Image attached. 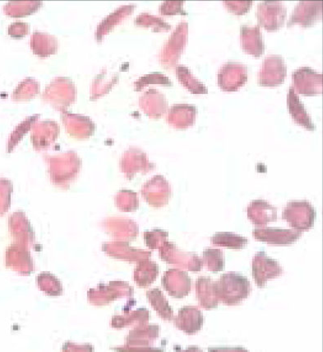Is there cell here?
<instances>
[{
    "instance_id": "obj_1",
    "label": "cell",
    "mask_w": 323,
    "mask_h": 352,
    "mask_svg": "<svg viewBox=\"0 0 323 352\" xmlns=\"http://www.w3.org/2000/svg\"><path fill=\"white\" fill-rule=\"evenodd\" d=\"M252 287L247 277L236 272L226 273L217 283L219 301L226 305H236L250 295Z\"/></svg>"
},
{
    "instance_id": "obj_2",
    "label": "cell",
    "mask_w": 323,
    "mask_h": 352,
    "mask_svg": "<svg viewBox=\"0 0 323 352\" xmlns=\"http://www.w3.org/2000/svg\"><path fill=\"white\" fill-rule=\"evenodd\" d=\"M315 217V210L305 201L289 202L283 213V219L299 232L311 229Z\"/></svg>"
},
{
    "instance_id": "obj_3",
    "label": "cell",
    "mask_w": 323,
    "mask_h": 352,
    "mask_svg": "<svg viewBox=\"0 0 323 352\" xmlns=\"http://www.w3.org/2000/svg\"><path fill=\"white\" fill-rule=\"evenodd\" d=\"M287 14L285 4L280 1L260 3L256 14L260 26L270 32L279 30L283 27Z\"/></svg>"
},
{
    "instance_id": "obj_4",
    "label": "cell",
    "mask_w": 323,
    "mask_h": 352,
    "mask_svg": "<svg viewBox=\"0 0 323 352\" xmlns=\"http://www.w3.org/2000/svg\"><path fill=\"white\" fill-rule=\"evenodd\" d=\"M218 85L226 92H235L246 85L248 69L246 65L237 62H227L218 73Z\"/></svg>"
},
{
    "instance_id": "obj_5",
    "label": "cell",
    "mask_w": 323,
    "mask_h": 352,
    "mask_svg": "<svg viewBox=\"0 0 323 352\" xmlns=\"http://www.w3.org/2000/svg\"><path fill=\"white\" fill-rule=\"evenodd\" d=\"M287 65L283 57L270 56L265 59L262 69L259 74V82L261 86H280L287 77Z\"/></svg>"
},
{
    "instance_id": "obj_6",
    "label": "cell",
    "mask_w": 323,
    "mask_h": 352,
    "mask_svg": "<svg viewBox=\"0 0 323 352\" xmlns=\"http://www.w3.org/2000/svg\"><path fill=\"white\" fill-rule=\"evenodd\" d=\"M283 273V268L264 252H259L252 260V276L260 288H263L269 280L274 279Z\"/></svg>"
},
{
    "instance_id": "obj_7",
    "label": "cell",
    "mask_w": 323,
    "mask_h": 352,
    "mask_svg": "<svg viewBox=\"0 0 323 352\" xmlns=\"http://www.w3.org/2000/svg\"><path fill=\"white\" fill-rule=\"evenodd\" d=\"M293 89L295 92L314 96L322 93V76L309 67H303L293 73Z\"/></svg>"
},
{
    "instance_id": "obj_8",
    "label": "cell",
    "mask_w": 323,
    "mask_h": 352,
    "mask_svg": "<svg viewBox=\"0 0 323 352\" xmlns=\"http://www.w3.org/2000/svg\"><path fill=\"white\" fill-rule=\"evenodd\" d=\"M252 234L261 242L274 245H288L296 243L301 237L302 232L280 228H258L252 232Z\"/></svg>"
},
{
    "instance_id": "obj_9",
    "label": "cell",
    "mask_w": 323,
    "mask_h": 352,
    "mask_svg": "<svg viewBox=\"0 0 323 352\" xmlns=\"http://www.w3.org/2000/svg\"><path fill=\"white\" fill-rule=\"evenodd\" d=\"M322 16V3L321 1L300 2L296 8L288 23L289 27L294 24H300L301 27L313 26Z\"/></svg>"
},
{
    "instance_id": "obj_10",
    "label": "cell",
    "mask_w": 323,
    "mask_h": 352,
    "mask_svg": "<svg viewBox=\"0 0 323 352\" xmlns=\"http://www.w3.org/2000/svg\"><path fill=\"white\" fill-rule=\"evenodd\" d=\"M188 43V23H181L177 27L176 30L174 32L173 35L169 38L167 47L164 50L165 56H168V65H176L180 56L183 54L186 45Z\"/></svg>"
},
{
    "instance_id": "obj_11",
    "label": "cell",
    "mask_w": 323,
    "mask_h": 352,
    "mask_svg": "<svg viewBox=\"0 0 323 352\" xmlns=\"http://www.w3.org/2000/svg\"><path fill=\"white\" fill-rule=\"evenodd\" d=\"M204 322V318L201 310L194 306L182 308L175 320L177 328L189 335L200 332Z\"/></svg>"
},
{
    "instance_id": "obj_12",
    "label": "cell",
    "mask_w": 323,
    "mask_h": 352,
    "mask_svg": "<svg viewBox=\"0 0 323 352\" xmlns=\"http://www.w3.org/2000/svg\"><path fill=\"white\" fill-rule=\"evenodd\" d=\"M164 287L167 288L169 295L176 298H184L191 291L192 280L183 271H169L165 275Z\"/></svg>"
},
{
    "instance_id": "obj_13",
    "label": "cell",
    "mask_w": 323,
    "mask_h": 352,
    "mask_svg": "<svg viewBox=\"0 0 323 352\" xmlns=\"http://www.w3.org/2000/svg\"><path fill=\"white\" fill-rule=\"evenodd\" d=\"M240 41L244 52L259 58L263 55L265 50L262 32L259 26L248 28L243 26L240 32Z\"/></svg>"
},
{
    "instance_id": "obj_14",
    "label": "cell",
    "mask_w": 323,
    "mask_h": 352,
    "mask_svg": "<svg viewBox=\"0 0 323 352\" xmlns=\"http://www.w3.org/2000/svg\"><path fill=\"white\" fill-rule=\"evenodd\" d=\"M197 299L202 308L213 309L219 305L217 283L209 277H200L196 283Z\"/></svg>"
},
{
    "instance_id": "obj_15",
    "label": "cell",
    "mask_w": 323,
    "mask_h": 352,
    "mask_svg": "<svg viewBox=\"0 0 323 352\" xmlns=\"http://www.w3.org/2000/svg\"><path fill=\"white\" fill-rule=\"evenodd\" d=\"M287 106L294 121L307 130L314 131L315 129L311 118H310L307 111L304 109L303 102L300 101L299 96H298L293 88L289 90Z\"/></svg>"
},
{
    "instance_id": "obj_16",
    "label": "cell",
    "mask_w": 323,
    "mask_h": 352,
    "mask_svg": "<svg viewBox=\"0 0 323 352\" xmlns=\"http://www.w3.org/2000/svg\"><path fill=\"white\" fill-rule=\"evenodd\" d=\"M248 217L255 225H267L277 219L274 207L263 200L254 201L248 207Z\"/></svg>"
},
{
    "instance_id": "obj_17",
    "label": "cell",
    "mask_w": 323,
    "mask_h": 352,
    "mask_svg": "<svg viewBox=\"0 0 323 352\" xmlns=\"http://www.w3.org/2000/svg\"><path fill=\"white\" fill-rule=\"evenodd\" d=\"M196 118L195 107L181 104L172 107L169 111V119L171 125L185 129L193 125Z\"/></svg>"
},
{
    "instance_id": "obj_18",
    "label": "cell",
    "mask_w": 323,
    "mask_h": 352,
    "mask_svg": "<svg viewBox=\"0 0 323 352\" xmlns=\"http://www.w3.org/2000/svg\"><path fill=\"white\" fill-rule=\"evenodd\" d=\"M176 76L178 80H180L182 85L187 89L189 92L194 94H208V89L198 80L190 69L184 65L178 66L176 68Z\"/></svg>"
},
{
    "instance_id": "obj_19",
    "label": "cell",
    "mask_w": 323,
    "mask_h": 352,
    "mask_svg": "<svg viewBox=\"0 0 323 352\" xmlns=\"http://www.w3.org/2000/svg\"><path fill=\"white\" fill-rule=\"evenodd\" d=\"M212 241L215 246L229 248L231 250H242L248 243V239L246 237L229 233V232H219L215 234Z\"/></svg>"
},
{
    "instance_id": "obj_20",
    "label": "cell",
    "mask_w": 323,
    "mask_h": 352,
    "mask_svg": "<svg viewBox=\"0 0 323 352\" xmlns=\"http://www.w3.org/2000/svg\"><path fill=\"white\" fill-rule=\"evenodd\" d=\"M204 258L205 266L210 272H222L225 267V260L221 250L206 248L204 252Z\"/></svg>"
},
{
    "instance_id": "obj_21",
    "label": "cell",
    "mask_w": 323,
    "mask_h": 352,
    "mask_svg": "<svg viewBox=\"0 0 323 352\" xmlns=\"http://www.w3.org/2000/svg\"><path fill=\"white\" fill-rule=\"evenodd\" d=\"M228 10L236 15H243L252 7V1H226L223 2Z\"/></svg>"
},
{
    "instance_id": "obj_22",
    "label": "cell",
    "mask_w": 323,
    "mask_h": 352,
    "mask_svg": "<svg viewBox=\"0 0 323 352\" xmlns=\"http://www.w3.org/2000/svg\"><path fill=\"white\" fill-rule=\"evenodd\" d=\"M184 1L180 2H165L160 8L161 14L164 15H185L184 10Z\"/></svg>"
}]
</instances>
